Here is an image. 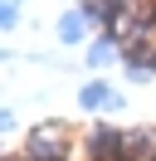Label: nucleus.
I'll list each match as a JSON object with an SVG mask.
<instances>
[{
  "label": "nucleus",
  "instance_id": "4",
  "mask_svg": "<svg viewBox=\"0 0 156 161\" xmlns=\"http://www.w3.org/2000/svg\"><path fill=\"white\" fill-rule=\"evenodd\" d=\"M117 59H127V49L112 39V34H98V39L88 44V69H112Z\"/></svg>",
  "mask_w": 156,
  "mask_h": 161
},
{
  "label": "nucleus",
  "instance_id": "6",
  "mask_svg": "<svg viewBox=\"0 0 156 161\" xmlns=\"http://www.w3.org/2000/svg\"><path fill=\"white\" fill-rule=\"evenodd\" d=\"M151 69H156V49H151Z\"/></svg>",
  "mask_w": 156,
  "mask_h": 161
},
{
  "label": "nucleus",
  "instance_id": "2",
  "mask_svg": "<svg viewBox=\"0 0 156 161\" xmlns=\"http://www.w3.org/2000/svg\"><path fill=\"white\" fill-rule=\"evenodd\" d=\"M78 108H83V112H117V108H122V93H117L107 78H93V83L78 88Z\"/></svg>",
  "mask_w": 156,
  "mask_h": 161
},
{
  "label": "nucleus",
  "instance_id": "7",
  "mask_svg": "<svg viewBox=\"0 0 156 161\" xmlns=\"http://www.w3.org/2000/svg\"><path fill=\"white\" fill-rule=\"evenodd\" d=\"M151 161H156V156H151Z\"/></svg>",
  "mask_w": 156,
  "mask_h": 161
},
{
  "label": "nucleus",
  "instance_id": "1",
  "mask_svg": "<svg viewBox=\"0 0 156 161\" xmlns=\"http://www.w3.org/2000/svg\"><path fill=\"white\" fill-rule=\"evenodd\" d=\"M25 161H68V132H64V122H44V127L29 132Z\"/></svg>",
  "mask_w": 156,
  "mask_h": 161
},
{
  "label": "nucleus",
  "instance_id": "5",
  "mask_svg": "<svg viewBox=\"0 0 156 161\" xmlns=\"http://www.w3.org/2000/svg\"><path fill=\"white\" fill-rule=\"evenodd\" d=\"M20 10H25V0H5V15H0L5 30H15V25H20Z\"/></svg>",
  "mask_w": 156,
  "mask_h": 161
},
{
  "label": "nucleus",
  "instance_id": "3",
  "mask_svg": "<svg viewBox=\"0 0 156 161\" xmlns=\"http://www.w3.org/2000/svg\"><path fill=\"white\" fill-rule=\"evenodd\" d=\"M88 25H93V15L78 5V10H64V15H58L54 34H58V44H83L88 39Z\"/></svg>",
  "mask_w": 156,
  "mask_h": 161
}]
</instances>
